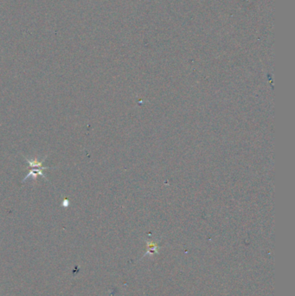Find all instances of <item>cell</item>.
<instances>
[{
    "label": "cell",
    "instance_id": "1",
    "mask_svg": "<svg viewBox=\"0 0 295 296\" xmlns=\"http://www.w3.org/2000/svg\"><path fill=\"white\" fill-rule=\"evenodd\" d=\"M25 159H26V161H27V163H28V164L29 165V166H30V167H35V166H36V167H42V166H43V163H42L43 161H41V162H38V161L36 160V159L31 160V159H28L27 158H25Z\"/></svg>",
    "mask_w": 295,
    "mask_h": 296
}]
</instances>
